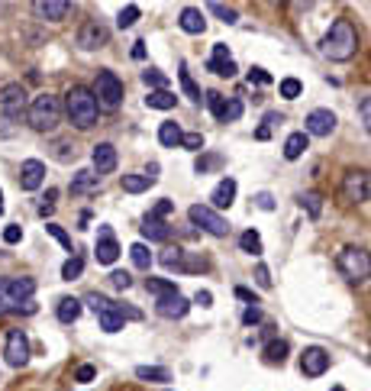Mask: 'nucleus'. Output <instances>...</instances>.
Returning a JSON list of instances; mask_svg holds the SVG:
<instances>
[{
  "instance_id": "nucleus-1",
  "label": "nucleus",
  "mask_w": 371,
  "mask_h": 391,
  "mask_svg": "<svg viewBox=\"0 0 371 391\" xmlns=\"http://www.w3.org/2000/svg\"><path fill=\"white\" fill-rule=\"evenodd\" d=\"M355 49H359V33H355L349 19H336L329 33L323 36V42H320V52L329 62H349L355 56Z\"/></svg>"
},
{
  "instance_id": "nucleus-2",
  "label": "nucleus",
  "mask_w": 371,
  "mask_h": 391,
  "mask_svg": "<svg viewBox=\"0 0 371 391\" xmlns=\"http://www.w3.org/2000/svg\"><path fill=\"white\" fill-rule=\"evenodd\" d=\"M65 110H68V120L78 126V130H91L94 123H97V97H94L91 88H84V84H74L71 91L65 94Z\"/></svg>"
},
{
  "instance_id": "nucleus-3",
  "label": "nucleus",
  "mask_w": 371,
  "mask_h": 391,
  "mask_svg": "<svg viewBox=\"0 0 371 391\" xmlns=\"http://www.w3.org/2000/svg\"><path fill=\"white\" fill-rule=\"evenodd\" d=\"M26 120H29V126L39 133L55 130L58 120H62V103H58V97H52V94L33 97V101H29V110H26Z\"/></svg>"
},
{
  "instance_id": "nucleus-4",
  "label": "nucleus",
  "mask_w": 371,
  "mask_h": 391,
  "mask_svg": "<svg viewBox=\"0 0 371 391\" xmlns=\"http://www.w3.org/2000/svg\"><path fill=\"white\" fill-rule=\"evenodd\" d=\"M336 265H339V272H343L352 285H362V281L371 278V252L362 249V246H345V249L339 252Z\"/></svg>"
},
{
  "instance_id": "nucleus-5",
  "label": "nucleus",
  "mask_w": 371,
  "mask_h": 391,
  "mask_svg": "<svg viewBox=\"0 0 371 391\" xmlns=\"http://www.w3.org/2000/svg\"><path fill=\"white\" fill-rule=\"evenodd\" d=\"M94 97H97V107L103 110H117L123 101V81L113 72H101L97 84H94Z\"/></svg>"
},
{
  "instance_id": "nucleus-6",
  "label": "nucleus",
  "mask_w": 371,
  "mask_h": 391,
  "mask_svg": "<svg viewBox=\"0 0 371 391\" xmlns=\"http://www.w3.org/2000/svg\"><path fill=\"white\" fill-rule=\"evenodd\" d=\"M29 110V101H26V91L23 84H3L0 88V113L7 120H23Z\"/></svg>"
},
{
  "instance_id": "nucleus-7",
  "label": "nucleus",
  "mask_w": 371,
  "mask_h": 391,
  "mask_svg": "<svg viewBox=\"0 0 371 391\" xmlns=\"http://www.w3.org/2000/svg\"><path fill=\"white\" fill-rule=\"evenodd\" d=\"M187 217H191V224L200 226V230H207L210 236H226V233H230V220L216 214L214 207L194 204L191 210H187Z\"/></svg>"
},
{
  "instance_id": "nucleus-8",
  "label": "nucleus",
  "mask_w": 371,
  "mask_h": 391,
  "mask_svg": "<svg viewBox=\"0 0 371 391\" xmlns=\"http://www.w3.org/2000/svg\"><path fill=\"white\" fill-rule=\"evenodd\" d=\"M343 197H345V201H352V204L371 201V172H345Z\"/></svg>"
},
{
  "instance_id": "nucleus-9",
  "label": "nucleus",
  "mask_w": 371,
  "mask_h": 391,
  "mask_svg": "<svg viewBox=\"0 0 371 391\" xmlns=\"http://www.w3.org/2000/svg\"><path fill=\"white\" fill-rule=\"evenodd\" d=\"M3 356H7V365L23 369L29 363V336L23 330H10L7 343H3Z\"/></svg>"
},
{
  "instance_id": "nucleus-10",
  "label": "nucleus",
  "mask_w": 371,
  "mask_h": 391,
  "mask_svg": "<svg viewBox=\"0 0 371 391\" xmlns=\"http://www.w3.org/2000/svg\"><path fill=\"white\" fill-rule=\"evenodd\" d=\"M336 130V113L333 110H326V107H316V110L307 113V120H304V133L307 136H329V133Z\"/></svg>"
},
{
  "instance_id": "nucleus-11",
  "label": "nucleus",
  "mask_w": 371,
  "mask_h": 391,
  "mask_svg": "<svg viewBox=\"0 0 371 391\" xmlns=\"http://www.w3.org/2000/svg\"><path fill=\"white\" fill-rule=\"evenodd\" d=\"M326 369H329V353H326L323 346H307L304 356H300V372L307 378H320Z\"/></svg>"
},
{
  "instance_id": "nucleus-12",
  "label": "nucleus",
  "mask_w": 371,
  "mask_h": 391,
  "mask_svg": "<svg viewBox=\"0 0 371 391\" xmlns=\"http://www.w3.org/2000/svg\"><path fill=\"white\" fill-rule=\"evenodd\" d=\"M107 39H110V33H107V26H101L97 19H87L81 29H78V46L81 49H101V46H107Z\"/></svg>"
},
{
  "instance_id": "nucleus-13",
  "label": "nucleus",
  "mask_w": 371,
  "mask_h": 391,
  "mask_svg": "<svg viewBox=\"0 0 371 391\" xmlns=\"http://www.w3.org/2000/svg\"><path fill=\"white\" fill-rule=\"evenodd\" d=\"M42 181H46V165L39 158H26L19 165V188L23 191H36V188H42Z\"/></svg>"
},
{
  "instance_id": "nucleus-14",
  "label": "nucleus",
  "mask_w": 371,
  "mask_h": 391,
  "mask_svg": "<svg viewBox=\"0 0 371 391\" xmlns=\"http://www.w3.org/2000/svg\"><path fill=\"white\" fill-rule=\"evenodd\" d=\"M91 162H94V175H110L113 168H117V149H113L110 142H97L91 149Z\"/></svg>"
},
{
  "instance_id": "nucleus-15",
  "label": "nucleus",
  "mask_w": 371,
  "mask_h": 391,
  "mask_svg": "<svg viewBox=\"0 0 371 391\" xmlns=\"http://www.w3.org/2000/svg\"><path fill=\"white\" fill-rule=\"evenodd\" d=\"M7 285V298L10 304H13V310L19 308V304H29V298L36 294V278H10L3 281Z\"/></svg>"
},
{
  "instance_id": "nucleus-16",
  "label": "nucleus",
  "mask_w": 371,
  "mask_h": 391,
  "mask_svg": "<svg viewBox=\"0 0 371 391\" xmlns=\"http://www.w3.org/2000/svg\"><path fill=\"white\" fill-rule=\"evenodd\" d=\"M33 13L49 19V23H62V19L71 13V3H68V0H36V3H33Z\"/></svg>"
},
{
  "instance_id": "nucleus-17",
  "label": "nucleus",
  "mask_w": 371,
  "mask_h": 391,
  "mask_svg": "<svg viewBox=\"0 0 371 391\" xmlns=\"http://www.w3.org/2000/svg\"><path fill=\"white\" fill-rule=\"evenodd\" d=\"M155 310H158L162 317H165V320H181V317H184L187 310H191V301H187L184 294L178 291V294H168V298H158Z\"/></svg>"
},
{
  "instance_id": "nucleus-18",
  "label": "nucleus",
  "mask_w": 371,
  "mask_h": 391,
  "mask_svg": "<svg viewBox=\"0 0 371 391\" xmlns=\"http://www.w3.org/2000/svg\"><path fill=\"white\" fill-rule=\"evenodd\" d=\"M120 259V246L113 240V230L110 226H101V236H97V262L101 265H113Z\"/></svg>"
},
{
  "instance_id": "nucleus-19",
  "label": "nucleus",
  "mask_w": 371,
  "mask_h": 391,
  "mask_svg": "<svg viewBox=\"0 0 371 391\" xmlns=\"http://www.w3.org/2000/svg\"><path fill=\"white\" fill-rule=\"evenodd\" d=\"M207 68H210L214 75H220V78H232V75H236V62H232L230 49L223 46V42H216V46H214V58L207 62Z\"/></svg>"
},
{
  "instance_id": "nucleus-20",
  "label": "nucleus",
  "mask_w": 371,
  "mask_h": 391,
  "mask_svg": "<svg viewBox=\"0 0 371 391\" xmlns=\"http://www.w3.org/2000/svg\"><path fill=\"white\" fill-rule=\"evenodd\" d=\"M178 26L184 29V33H191V36H200V33L207 29V19L197 7H184L181 10V17H178Z\"/></svg>"
},
{
  "instance_id": "nucleus-21",
  "label": "nucleus",
  "mask_w": 371,
  "mask_h": 391,
  "mask_svg": "<svg viewBox=\"0 0 371 391\" xmlns=\"http://www.w3.org/2000/svg\"><path fill=\"white\" fill-rule=\"evenodd\" d=\"M307 146H310V136H307L304 130H297L288 136V142H284V158L288 162H294V158H300L307 152Z\"/></svg>"
},
{
  "instance_id": "nucleus-22",
  "label": "nucleus",
  "mask_w": 371,
  "mask_h": 391,
  "mask_svg": "<svg viewBox=\"0 0 371 391\" xmlns=\"http://www.w3.org/2000/svg\"><path fill=\"white\" fill-rule=\"evenodd\" d=\"M210 201H214V207H232V201H236V181H232V178H223L220 185L214 188Z\"/></svg>"
},
{
  "instance_id": "nucleus-23",
  "label": "nucleus",
  "mask_w": 371,
  "mask_h": 391,
  "mask_svg": "<svg viewBox=\"0 0 371 391\" xmlns=\"http://www.w3.org/2000/svg\"><path fill=\"white\" fill-rule=\"evenodd\" d=\"M152 185H155V181H152L146 172H132V175H123V191H126V194H142V191H148Z\"/></svg>"
},
{
  "instance_id": "nucleus-24",
  "label": "nucleus",
  "mask_w": 371,
  "mask_h": 391,
  "mask_svg": "<svg viewBox=\"0 0 371 391\" xmlns=\"http://www.w3.org/2000/svg\"><path fill=\"white\" fill-rule=\"evenodd\" d=\"M181 136H184V133H181V126H178L175 120H165L162 126H158V142H162V146H168V149L181 146Z\"/></svg>"
},
{
  "instance_id": "nucleus-25",
  "label": "nucleus",
  "mask_w": 371,
  "mask_h": 391,
  "mask_svg": "<svg viewBox=\"0 0 371 391\" xmlns=\"http://www.w3.org/2000/svg\"><path fill=\"white\" fill-rule=\"evenodd\" d=\"M58 320H62V324H74V320H78V317H81V301L78 298H62L58 301Z\"/></svg>"
},
{
  "instance_id": "nucleus-26",
  "label": "nucleus",
  "mask_w": 371,
  "mask_h": 391,
  "mask_svg": "<svg viewBox=\"0 0 371 391\" xmlns=\"http://www.w3.org/2000/svg\"><path fill=\"white\" fill-rule=\"evenodd\" d=\"M297 204L304 207L310 220H320V214H323V197L316 194V191H307V194H300V197H297Z\"/></svg>"
},
{
  "instance_id": "nucleus-27",
  "label": "nucleus",
  "mask_w": 371,
  "mask_h": 391,
  "mask_svg": "<svg viewBox=\"0 0 371 391\" xmlns=\"http://www.w3.org/2000/svg\"><path fill=\"white\" fill-rule=\"evenodd\" d=\"M175 94L171 91H148V97H146V107L148 110H171L175 107Z\"/></svg>"
},
{
  "instance_id": "nucleus-28",
  "label": "nucleus",
  "mask_w": 371,
  "mask_h": 391,
  "mask_svg": "<svg viewBox=\"0 0 371 391\" xmlns=\"http://www.w3.org/2000/svg\"><path fill=\"white\" fill-rule=\"evenodd\" d=\"M142 236H146L148 242H165L168 236H171V230H168L162 220H148L146 217V224H142Z\"/></svg>"
},
{
  "instance_id": "nucleus-29",
  "label": "nucleus",
  "mask_w": 371,
  "mask_h": 391,
  "mask_svg": "<svg viewBox=\"0 0 371 391\" xmlns=\"http://www.w3.org/2000/svg\"><path fill=\"white\" fill-rule=\"evenodd\" d=\"M97 317H101V330H103V333H120L123 324H126V317L120 314V308L107 310V314H97Z\"/></svg>"
},
{
  "instance_id": "nucleus-30",
  "label": "nucleus",
  "mask_w": 371,
  "mask_h": 391,
  "mask_svg": "<svg viewBox=\"0 0 371 391\" xmlns=\"http://www.w3.org/2000/svg\"><path fill=\"white\" fill-rule=\"evenodd\" d=\"M136 378H142V382H168L171 375L162 365H136Z\"/></svg>"
},
{
  "instance_id": "nucleus-31",
  "label": "nucleus",
  "mask_w": 371,
  "mask_h": 391,
  "mask_svg": "<svg viewBox=\"0 0 371 391\" xmlns=\"http://www.w3.org/2000/svg\"><path fill=\"white\" fill-rule=\"evenodd\" d=\"M178 81H181V88H184V94L191 97V101L200 103V88L194 84V78H191V72H187L184 62H181V68H178Z\"/></svg>"
},
{
  "instance_id": "nucleus-32",
  "label": "nucleus",
  "mask_w": 371,
  "mask_h": 391,
  "mask_svg": "<svg viewBox=\"0 0 371 391\" xmlns=\"http://www.w3.org/2000/svg\"><path fill=\"white\" fill-rule=\"evenodd\" d=\"M130 256H132V265L142 272H148V265H152V252H148L146 242H132L130 246Z\"/></svg>"
},
{
  "instance_id": "nucleus-33",
  "label": "nucleus",
  "mask_w": 371,
  "mask_h": 391,
  "mask_svg": "<svg viewBox=\"0 0 371 391\" xmlns=\"http://www.w3.org/2000/svg\"><path fill=\"white\" fill-rule=\"evenodd\" d=\"M94 188H97V175H94V172H78V175H74V181H71L74 194H87Z\"/></svg>"
},
{
  "instance_id": "nucleus-34",
  "label": "nucleus",
  "mask_w": 371,
  "mask_h": 391,
  "mask_svg": "<svg viewBox=\"0 0 371 391\" xmlns=\"http://www.w3.org/2000/svg\"><path fill=\"white\" fill-rule=\"evenodd\" d=\"M239 249L242 252H249V256H261V236L255 233V230H245V233L239 236Z\"/></svg>"
},
{
  "instance_id": "nucleus-35",
  "label": "nucleus",
  "mask_w": 371,
  "mask_h": 391,
  "mask_svg": "<svg viewBox=\"0 0 371 391\" xmlns=\"http://www.w3.org/2000/svg\"><path fill=\"white\" fill-rule=\"evenodd\" d=\"M146 288L155 294V298H168V294H178L175 281H162V278H146Z\"/></svg>"
},
{
  "instance_id": "nucleus-36",
  "label": "nucleus",
  "mask_w": 371,
  "mask_h": 391,
  "mask_svg": "<svg viewBox=\"0 0 371 391\" xmlns=\"http://www.w3.org/2000/svg\"><path fill=\"white\" fill-rule=\"evenodd\" d=\"M158 262H162V265H165V269H181L184 272V249H165L162 252V256H158Z\"/></svg>"
},
{
  "instance_id": "nucleus-37",
  "label": "nucleus",
  "mask_w": 371,
  "mask_h": 391,
  "mask_svg": "<svg viewBox=\"0 0 371 391\" xmlns=\"http://www.w3.org/2000/svg\"><path fill=\"white\" fill-rule=\"evenodd\" d=\"M81 272H84V259H81V256H68V262L62 265V278L74 281V278H81Z\"/></svg>"
},
{
  "instance_id": "nucleus-38",
  "label": "nucleus",
  "mask_w": 371,
  "mask_h": 391,
  "mask_svg": "<svg viewBox=\"0 0 371 391\" xmlns=\"http://www.w3.org/2000/svg\"><path fill=\"white\" fill-rule=\"evenodd\" d=\"M84 301H87V308H91L94 314H107V310L117 308V304H113L110 298H103V294H97V291H91V294H87Z\"/></svg>"
},
{
  "instance_id": "nucleus-39",
  "label": "nucleus",
  "mask_w": 371,
  "mask_h": 391,
  "mask_svg": "<svg viewBox=\"0 0 371 391\" xmlns=\"http://www.w3.org/2000/svg\"><path fill=\"white\" fill-rule=\"evenodd\" d=\"M278 91H281V97H288V101H297V97L304 94V84L297 81V78H284V81L278 84Z\"/></svg>"
},
{
  "instance_id": "nucleus-40",
  "label": "nucleus",
  "mask_w": 371,
  "mask_h": 391,
  "mask_svg": "<svg viewBox=\"0 0 371 391\" xmlns=\"http://www.w3.org/2000/svg\"><path fill=\"white\" fill-rule=\"evenodd\" d=\"M223 165V156H197L194 162V172L197 175H207V172H214V168Z\"/></svg>"
},
{
  "instance_id": "nucleus-41",
  "label": "nucleus",
  "mask_w": 371,
  "mask_h": 391,
  "mask_svg": "<svg viewBox=\"0 0 371 391\" xmlns=\"http://www.w3.org/2000/svg\"><path fill=\"white\" fill-rule=\"evenodd\" d=\"M136 19H139V7H136V3H126V7L120 10V17H117V26H120V29H130Z\"/></svg>"
},
{
  "instance_id": "nucleus-42",
  "label": "nucleus",
  "mask_w": 371,
  "mask_h": 391,
  "mask_svg": "<svg viewBox=\"0 0 371 391\" xmlns=\"http://www.w3.org/2000/svg\"><path fill=\"white\" fill-rule=\"evenodd\" d=\"M142 81L148 84V88H155V91H168V78L158 72V68H148V72H142Z\"/></svg>"
},
{
  "instance_id": "nucleus-43",
  "label": "nucleus",
  "mask_w": 371,
  "mask_h": 391,
  "mask_svg": "<svg viewBox=\"0 0 371 391\" xmlns=\"http://www.w3.org/2000/svg\"><path fill=\"white\" fill-rule=\"evenodd\" d=\"M242 117V101L239 97H230L226 101V110H223V117H220V123H236Z\"/></svg>"
},
{
  "instance_id": "nucleus-44",
  "label": "nucleus",
  "mask_w": 371,
  "mask_h": 391,
  "mask_svg": "<svg viewBox=\"0 0 371 391\" xmlns=\"http://www.w3.org/2000/svg\"><path fill=\"white\" fill-rule=\"evenodd\" d=\"M265 356H268V363H284V356H288V340H275V343H268Z\"/></svg>"
},
{
  "instance_id": "nucleus-45",
  "label": "nucleus",
  "mask_w": 371,
  "mask_h": 391,
  "mask_svg": "<svg viewBox=\"0 0 371 391\" xmlns=\"http://www.w3.org/2000/svg\"><path fill=\"white\" fill-rule=\"evenodd\" d=\"M46 233L52 236V240H58V242H62V246H65L68 252H74V246H71V236H68V233H65V230H62V226H58V224H46Z\"/></svg>"
},
{
  "instance_id": "nucleus-46",
  "label": "nucleus",
  "mask_w": 371,
  "mask_h": 391,
  "mask_svg": "<svg viewBox=\"0 0 371 391\" xmlns=\"http://www.w3.org/2000/svg\"><path fill=\"white\" fill-rule=\"evenodd\" d=\"M210 13H216V17H220L223 23H230V26L239 19V13H236L232 7H226V3H210Z\"/></svg>"
},
{
  "instance_id": "nucleus-47",
  "label": "nucleus",
  "mask_w": 371,
  "mask_h": 391,
  "mask_svg": "<svg viewBox=\"0 0 371 391\" xmlns=\"http://www.w3.org/2000/svg\"><path fill=\"white\" fill-rule=\"evenodd\" d=\"M207 107H210V110H214V117L220 120L223 110H226V97H223V94H216V91H210V94H207Z\"/></svg>"
},
{
  "instance_id": "nucleus-48",
  "label": "nucleus",
  "mask_w": 371,
  "mask_h": 391,
  "mask_svg": "<svg viewBox=\"0 0 371 391\" xmlns=\"http://www.w3.org/2000/svg\"><path fill=\"white\" fill-rule=\"evenodd\" d=\"M181 146H184V149H191V152L204 149V136H200V133H184V136H181Z\"/></svg>"
},
{
  "instance_id": "nucleus-49",
  "label": "nucleus",
  "mask_w": 371,
  "mask_h": 391,
  "mask_svg": "<svg viewBox=\"0 0 371 391\" xmlns=\"http://www.w3.org/2000/svg\"><path fill=\"white\" fill-rule=\"evenodd\" d=\"M171 210H175V204H171V201H158V204L148 210V220H162V217H168Z\"/></svg>"
},
{
  "instance_id": "nucleus-50",
  "label": "nucleus",
  "mask_w": 371,
  "mask_h": 391,
  "mask_svg": "<svg viewBox=\"0 0 371 391\" xmlns=\"http://www.w3.org/2000/svg\"><path fill=\"white\" fill-rule=\"evenodd\" d=\"M110 285H113V288H120V291L132 288V278H130V272H113V275H110Z\"/></svg>"
},
{
  "instance_id": "nucleus-51",
  "label": "nucleus",
  "mask_w": 371,
  "mask_h": 391,
  "mask_svg": "<svg viewBox=\"0 0 371 391\" xmlns=\"http://www.w3.org/2000/svg\"><path fill=\"white\" fill-rule=\"evenodd\" d=\"M19 240H23V226L10 224L7 230H3V242H10V246H13V242H19Z\"/></svg>"
},
{
  "instance_id": "nucleus-52",
  "label": "nucleus",
  "mask_w": 371,
  "mask_h": 391,
  "mask_svg": "<svg viewBox=\"0 0 371 391\" xmlns=\"http://www.w3.org/2000/svg\"><path fill=\"white\" fill-rule=\"evenodd\" d=\"M359 113H362V123H365V130H368V136H371V97H365V101L359 103Z\"/></svg>"
},
{
  "instance_id": "nucleus-53",
  "label": "nucleus",
  "mask_w": 371,
  "mask_h": 391,
  "mask_svg": "<svg viewBox=\"0 0 371 391\" xmlns=\"http://www.w3.org/2000/svg\"><path fill=\"white\" fill-rule=\"evenodd\" d=\"M259 320H261V308H255V304H252V308H245V314H242V324L252 326V324H259Z\"/></svg>"
},
{
  "instance_id": "nucleus-54",
  "label": "nucleus",
  "mask_w": 371,
  "mask_h": 391,
  "mask_svg": "<svg viewBox=\"0 0 371 391\" xmlns=\"http://www.w3.org/2000/svg\"><path fill=\"white\" fill-rule=\"evenodd\" d=\"M255 281H259V288H271V272L265 265H259L255 269Z\"/></svg>"
},
{
  "instance_id": "nucleus-55",
  "label": "nucleus",
  "mask_w": 371,
  "mask_h": 391,
  "mask_svg": "<svg viewBox=\"0 0 371 391\" xmlns=\"http://www.w3.org/2000/svg\"><path fill=\"white\" fill-rule=\"evenodd\" d=\"M249 81H255V84H271V75L265 72V68H252V72H249Z\"/></svg>"
},
{
  "instance_id": "nucleus-56",
  "label": "nucleus",
  "mask_w": 371,
  "mask_h": 391,
  "mask_svg": "<svg viewBox=\"0 0 371 391\" xmlns=\"http://www.w3.org/2000/svg\"><path fill=\"white\" fill-rule=\"evenodd\" d=\"M94 375H97V369H94V365H81V369L74 372V378H78V382H91Z\"/></svg>"
},
{
  "instance_id": "nucleus-57",
  "label": "nucleus",
  "mask_w": 371,
  "mask_h": 391,
  "mask_svg": "<svg viewBox=\"0 0 371 391\" xmlns=\"http://www.w3.org/2000/svg\"><path fill=\"white\" fill-rule=\"evenodd\" d=\"M255 204H259L261 210H275V201H271V194H265V191H261V194H255Z\"/></svg>"
},
{
  "instance_id": "nucleus-58",
  "label": "nucleus",
  "mask_w": 371,
  "mask_h": 391,
  "mask_svg": "<svg viewBox=\"0 0 371 391\" xmlns=\"http://www.w3.org/2000/svg\"><path fill=\"white\" fill-rule=\"evenodd\" d=\"M194 304H200V308H210V304H214V294H210V291H197Z\"/></svg>"
},
{
  "instance_id": "nucleus-59",
  "label": "nucleus",
  "mask_w": 371,
  "mask_h": 391,
  "mask_svg": "<svg viewBox=\"0 0 371 391\" xmlns=\"http://www.w3.org/2000/svg\"><path fill=\"white\" fill-rule=\"evenodd\" d=\"M132 58H136V62L146 58V42H136V46H132Z\"/></svg>"
},
{
  "instance_id": "nucleus-60",
  "label": "nucleus",
  "mask_w": 371,
  "mask_h": 391,
  "mask_svg": "<svg viewBox=\"0 0 371 391\" xmlns=\"http://www.w3.org/2000/svg\"><path fill=\"white\" fill-rule=\"evenodd\" d=\"M236 298H242V301H252V304H259V301H255V294H252L249 288H236Z\"/></svg>"
},
{
  "instance_id": "nucleus-61",
  "label": "nucleus",
  "mask_w": 371,
  "mask_h": 391,
  "mask_svg": "<svg viewBox=\"0 0 371 391\" xmlns=\"http://www.w3.org/2000/svg\"><path fill=\"white\" fill-rule=\"evenodd\" d=\"M0 217H3V191H0Z\"/></svg>"
},
{
  "instance_id": "nucleus-62",
  "label": "nucleus",
  "mask_w": 371,
  "mask_h": 391,
  "mask_svg": "<svg viewBox=\"0 0 371 391\" xmlns=\"http://www.w3.org/2000/svg\"><path fill=\"white\" fill-rule=\"evenodd\" d=\"M329 391H345V388H343V385H336V388H329Z\"/></svg>"
}]
</instances>
